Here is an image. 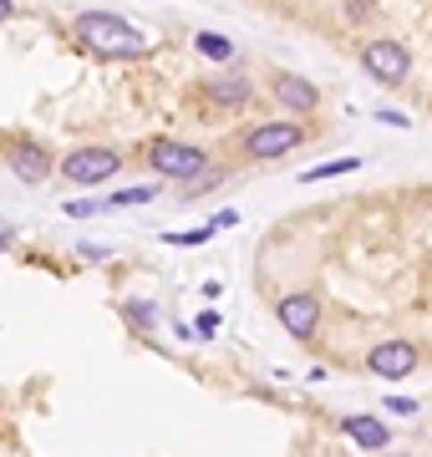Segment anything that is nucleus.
I'll return each instance as SVG.
<instances>
[{"label": "nucleus", "instance_id": "2", "mask_svg": "<svg viewBox=\"0 0 432 457\" xmlns=\"http://www.w3.org/2000/svg\"><path fill=\"white\" fill-rule=\"evenodd\" d=\"M148 163L158 168L163 179H179V183L199 179L204 168H214L204 147H194V143H173V137H158V143L148 147Z\"/></svg>", "mask_w": 432, "mask_h": 457}, {"label": "nucleus", "instance_id": "9", "mask_svg": "<svg viewBox=\"0 0 432 457\" xmlns=\"http://www.w3.org/2000/svg\"><path fill=\"white\" fill-rule=\"evenodd\" d=\"M204 97L214 102L219 112H239V107H250L254 87L245 82V71H239V77H209V82H204Z\"/></svg>", "mask_w": 432, "mask_h": 457}, {"label": "nucleus", "instance_id": "13", "mask_svg": "<svg viewBox=\"0 0 432 457\" xmlns=\"http://www.w3.org/2000/svg\"><path fill=\"white\" fill-rule=\"evenodd\" d=\"M194 46H199V56H209V62H229L234 56V41L229 36H219V31H199L194 36Z\"/></svg>", "mask_w": 432, "mask_h": 457}, {"label": "nucleus", "instance_id": "16", "mask_svg": "<svg viewBox=\"0 0 432 457\" xmlns=\"http://www.w3.org/2000/svg\"><path fill=\"white\" fill-rule=\"evenodd\" d=\"M128 320H133V326H153V320H158V311H153L148 300H128Z\"/></svg>", "mask_w": 432, "mask_h": 457}, {"label": "nucleus", "instance_id": "4", "mask_svg": "<svg viewBox=\"0 0 432 457\" xmlns=\"http://www.w3.org/2000/svg\"><path fill=\"white\" fill-rule=\"evenodd\" d=\"M122 168V153L117 147H77V153H67L62 158V173H67L77 188H97V183H107Z\"/></svg>", "mask_w": 432, "mask_h": 457}, {"label": "nucleus", "instance_id": "3", "mask_svg": "<svg viewBox=\"0 0 432 457\" xmlns=\"http://www.w3.org/2000/svg\"><path fill=\"white\" fill-rule=\"evenodd\" d=\"M300 143H305V128H295V122H254V128L245 132V158L270 163V158L295 153Z\"/></svg>", "mask_w": 432, "mask_h": 457}, {"label": "nucleus", "instance_id": "14", "mask_svg": "<svg viewBox=\"0 0 432 457\" xmlns=\"http://www.w3.org/2000/svg\"><path fill=\"white\" fill-rule=\"evenodd\" d=\"M153 198H158V188H148V183H143V188H122L107 209H133V204H153Z\"/></svg>", "mask_w": 432, "mask_h": 457}, {"label": "nucleus", "instance_id": "11", "mask_svg": "<svg viewBox=\"0 0 432 457\" xmlns=\"http://www.w3.org/2000/svg\"><path fill=\"white\" fill-rule=\"evenodd\" d=\"M341 432H346L351 442H361V447H371V453H377V447H386V442H392V427L382 422V417H346V422H341Z\"/></svg>", "mask_w": 432, "mask_h": 457}, {"label": "nucleus", "instance_id": "10", "mask_svg": "<svg viewBox=\"0 0 432 457\" xmlns=\"http://www.w3.org/2000/svg\"><path fill=\"white\" fill-rule=\"evenodd\" d=\"M275 102H280L285 112H316L320 107V87H311L305 77H275Z\"/></svg>", "mask_w": 432, "mask_h": 457}, {"label": "nucleus", "instance_id": "12", "mask_svg": "<svg viewBox=\"0 0 432 457\" xmlns=\"http://www.w3.org/2000/svg\"><path fill=\"white\" fill-rule=\"evenodd\" d=\"M356 168H366L356 153L351 158H331V163H320V168H305L300 173V183H320V179H341V173H356Z\"/></svg>", "mask_w": 432, "mask_h": 457}, {"label": "nucleus", "instance_id": "23", "mask_svg": "<svg viewBox=\"0 0 432 457\" xmlns=\"http://www.w3.org/2000/svg\"><path fill=\"white\" fill-rule=\"evenodd\" d=\"M11 239H16V234H11V228H5V224H0V249H5V245H11Z\"/></svg>", "mask_w": 432, "mask_h": 457}, {"label": "nucleus", "instance_id": "6", "mask_svg": "<svg viewBox=\"0 0 432 457\" xmlns=\"http://www.w3.org/2000/svg\"><path fill=\"white\" fill-rule=\"evenodd\" d=\"M275 315H280V326L295 336V341H311L320 330V300L311 290H290L275 300Z\"/></svg>", "mask_w": 432, "mask_h": 457}, {"label": "nucleus", "instance_id": "22", "mask_svg": "<svg viewBox=\"0 0 432 457\" xmlns=\"http://www.w3.org/2000/svg\"><path fill=\"white\" fill-rule=\"evenodd\" d=\"M16 16V0H0V21H11Z\"/></svg>", "mask_w": 432, "mask_h": 457}, {"label": "nucleus", "instance_id": "8", "mask_svg": "<svg viewBox=\"0 0 432 457\" xmlns=\"http://www.w3.org/2000/svg\"><path fill=\"white\" fill-rule=\"evenodd\" d=\"M11 173H16L21 183H46L56 168H51V153L41 143H16L11 147Z\"/></svg>", "mask_w": 432, "mask_h": 457}, {"label": "nucleus", "instance_id": "1", "mask_svg": "<svg viewBox=\"0 0 432 457\" xmlns=\"http://www.w3.org/2000/svg\"><path fill=\"white\" fill-rule=\"evenodd\" d=\"M77 36H82L87 46L107 51V56H143V51H148L143 31H133V26L122 16H112V11H82V16H77Z\"/></svg>", "mask_w": 432, "mask_h": 457}, {"label": "nucleus", "instance_id": "21", "mask_svg": "<svg viewBox=\"0 0 432 457\" xmlns=\"http://www.w3.org/2000/svg\"><path fill=\"white\" fill-rule=\"evenodd\" d=\"M214 326H219V315L204 311V315H199V336H214Z\"/></svg>", "mask_w": 432, "mask_h": 457}, {"label": "nucleus", "instance_id": "18", "mask_svg": "<svg viewBox=\"0 0 432 457\" xmlns=\"http://www.w3.org/2000/svg\"><path fill=\"white\" fill-rule=\"evenodd\" d=\"M209 234H214V228H188V234H163V239L168 245H204Z\"/></svg>", "mask_w": 432, "mask_h": 457}, {"label": "nucleus", "instance_id": "5", "mask_svg": "<svg viewBox=\"0 0 432 457\" xmlns=\"http://www.w3.org/2000/svg\"><path fill=\"white\" fill-rule=\"evenodd\" d=\"M361 66L382 87H402L407 71H412V51L402 46V41H371V46H361Z\"/></svg>", "mask_w": 432, "mask_h": 457}, {"label": "nucleus", "instance_id": "15", "mask_svg": "<svg viewBox=\"0 0 432 457\" xmlns=\"http://www.w3.org/2000/svg\"><path fill=\"white\" fill-rule=\"evenodd\" d=\"M107 204H92V198H71V204H62V213L67 219H92V213H102Z\"/></svg>", "mask_w": 432, "mask_h": 457}, {"label": "nucleus", "instance_id": "20", "mask_svg": "<svg viewBox=\"0 0 432 457\" xmlns=\"http://www.w3.org/2000/svg\"><path fill=\"white\" fill-rule=\"evenodd\" d=\"M377 117H382L386 128H412V122H407V112H392V107H382Z\"/></svg>", "mask_w": 432, "mask_h": 457}, {"label": "nucleus", "instance_id": "19", "mask_svg": "<svg viewBox=\"0 0 432 457\" xmlns=\"http://www.w3.org/2000/svg\"><path fill=\"white\" fill-rule=\"evenodd\" d=\"M382 407H386V411H402V417H412V411H417V402H412V396H386Z\"/></svg>", "mask_w": 432, "mask_h": 457}, {"label": "nucleus", "instance_id": "7", "mask_svg": "<svg viewBox=\"0 0 432 457\" xmlns=\"http://www.w3.org/2000/svg\"><path fill=\"white\" fill-rule=\"evenodd\" d=\"M366 371L386 376V381H402V376L417 371V345L412 341H377L366 351Z\"/></svg>", "mask_w": 432, "mask_h": 457}, {"label": "nucleus", "instance_id": "17", "mask_svg": "<svg viewBox=\"0 0 432 457\" xmlns=\"http://www.w3.org/2000/svg\"><path fill=\"white\" fill-rule=\"evenodd\" d=\"M371 16H377V5H371V0H346V21L361 26V21H371Z\"/></svg>", "mask_w": 432, "mask_h": 457}]
</instances>
